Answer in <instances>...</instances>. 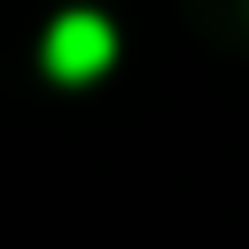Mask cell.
<instances>
[{
	"mask_svg": "<svg viewBox=\"0 0 249 249\" xmlns=\"http://www.w3.org/2000/svg\"><path fill=\"white\" fill-rule=\"evenodd\" d=\"M109 54H117V31L101 16H62L47 31V70L54 78H93V70H109Z\"/></svg>",
	"mask_w": 249,
	"mask_h": 249,
	"instance_id": "obj_1",
	"label": "cell"
}]
</instances>
